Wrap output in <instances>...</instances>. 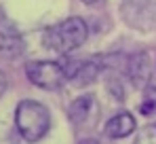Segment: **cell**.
Here are the masks:
<instances>
[{
	"instance_id": "cell-10",
	"label": "cell",
	"mask_w": 156,
	"mask_h": 144,
	"mask_svg": "<svg viewBox=\"0 0 156 144\" xmlns=\"http://www.w3.org/2000/svg\"><path fill=\"white\" fill-rule=\"evenodd\" d=\"M82 2H84V4H95L97 0H82Z\"/></svg>"
},
{
	"instance_id": "cell-4",
	"label": "cell",
	"mask_w": 156,
	"mask_h": 144,
	"mask_svg": "<svg viewBox=\"0 0 156 144\" xmlns=\"http://www.w3.org/2000/svg\"><path fill=\"white\" fill-rule=\"evenodd\" d=\"M135 131V119L131 112H118L105 123V136L116 140V138H127Z\"/></svg>"
},
{
	"instance_id": "cell-3",
	"label": "cell",
	"mask_w": 156,
	"mask_h": 144,
	"mask_svg": "<svg viewBox=\"0 0 156 144\" xmlns=\"http://www.w3.org/2000/svg\"><path fill=\"white\" fill-rule=\"evenodd\" d=\"M26 74L36 87L47 89V91L59 89L68 78L63 66L57 62H30L26 66Z\"/></svg>"
},
{
	"instance_id": "cell-9",
	"label": "cell",
	"mask_w": 156,
	"mask_h": 144,
	"mask_svg": "<svg viewBox=\"0 0 156 144\" xmlns=\"http://www.w3.org/2000/svg\"><path fill=\"white\" fill-rule=\"evenodd\" d=\"M80 144H99V142H97V140H82Z\"/></svg>"
},
{
	"instance_id": "cell-6",
	"label": "cell",
	"mask_w": 156,
	"mask_h": 144,
	"mask_svg": "<svg viewBox=\"0 0 156 144\" xmlns=\"http://www.w3.org/2000/svg\"><path fill=\"white\" fill-rule=\"evenodd\" d=\"M95 108V100L93 96H82L74 100L72 102V106H70V117L74 123H84V121L89 119V115H91V110Z\"/></svg>"
},
{
	"instance_id": "cell-5",
	"label": "cell",
	"mask_w": 156,
	"mask_h": 144,
	"mask_svg": "<svg viewBox=\"0 0 156 144\" xmlns=\"http://www.w3.org/2000/svg\"><path fill=\"white\" fill-rule=\"evenodd\" d=\"M0 53L6 55V57H19L23 53L21 36L13 30H2L0 28Z\"/></svg>"
},
{
	"instance_id": "cell-1",
	"label": "cell",
	"mask_w": 156,
	"mask_h": 144,
	"mask_svg": "<svg viewBox=\"0 0 156 144\" xmlns=\"http://www.w3.org/2000/svg\"><path fill=\"white\" fill-rule=\"evenodd\" d=\"M87 36H89L87 24L80 17H68V19L59 21V24L51 25L44 32L42 43L51 51L59 53V55H66V53L78 49L80 45H84Z\"/></svg>"
},
{
	"instance_id": "cell-7",
	"label": "cell",
	"mask_w": 156,
	"mask_h": 144,
	"mask_svg": "<svg viewBox=\"0 0 156 144\" xmlns=\"http://www.w3.org/2000/svg\"><path fill=\"white\" fill-rule=\"evenodd\" d=\"M139 110H141V115H156V87H148L146 89Z\"/></svg>"
},
{
	"instance_id": "cell-8",
	"label": "cell",
	"mask_w": 156,
	"mask_h": 144,
	"mask_svg": "<svg viewBox=\"0 0 156 144\" xmlns=\"http://www.w3.org/2000/svg\"><path fill=\"white\" fill-rule=\"evenodd\" d=\"M4 89H6V76L0 72V96L4 93Z\"/></svg>"
},
{
	"instance_id": "cell-2",
	"label": "cell",
	"mask_w": 156,
	"mask_h": 144,
	"mask_svg": "<svg viewBox=\"0 0 156 144\" xmlns=\"http://www.w3.org/2000/svg\"><path fill=\"white\" fill-rule=\"evenodd\" d=\"M15 125L19 129V134L23 136L27 142H38L47 136L49 127H51V115L47 110V106H42L36 100H23L17 104L15 110Z\"/></svg>"
}]
</instances>
